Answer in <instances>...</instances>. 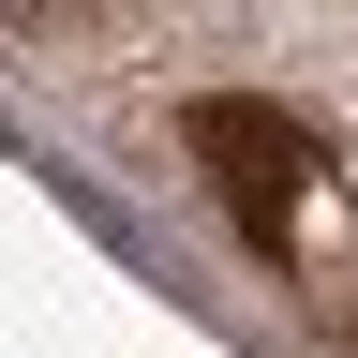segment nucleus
Instances as JSON below:
<instances>
[{"instance_id": "nucleus-1", "label": "nucleus", "mask_w": 358, "mask_h": 358, "mask_svg": "<svg viewBox=\"0 0 358 358\" xmlns=\"http://www.w3.org/2000/svg\"><path fill=\"white\" fill-rule=\"evenodd\" d=\"M194 150L224 164V209H239L254 239H284V209H299V179H313V134L284 105H194Z\"/></svg>"}]
</instances>
